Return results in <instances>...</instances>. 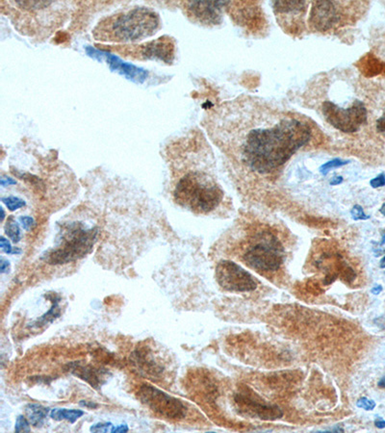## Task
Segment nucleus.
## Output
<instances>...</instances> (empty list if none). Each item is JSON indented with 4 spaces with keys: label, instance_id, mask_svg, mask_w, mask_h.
I'll return each instance as SVG.
<instances>
[{
    "label": "nucleus",
    "instance_id": "nucleus-1",
    "mask_svg": "<svg viewBox=\"0 0 385 433\" xmlns=\"http://www.w3.org/2000/svg\"><path fill=\"white\" fill-rule=\"evenodd\" d=\"M221 111L223 122L215 132L218 141L259 175L278 171L314 137L305 117L260 98L240 97L225 103Z\"/></svg>",
    "mask_w": 385,
    "mask_h": 433
},
{
    "label": "nucleus",
    "instance_id": "nucleus-2",
    "mask_svg": "<svg viewBox=\"0 0 385 433\" xmlns=\"http://www.w3.org/2000/svg\"><path fill=\"white\" fill-rule=\"evenodd\" d=\"M346 73L337 76L332 72L319 77L307 94L319 97L320 111L327 123L351 134L367 123L368 111L362 100L351 98V77H346Z\"/></svg>",
    "mask_w": 385,
    "mask_h": 433
},
{
    "label": "nucleus",
    "instance_id": "nucleus-3",
    "mask_svg": "<svg viewBox=\"0 0 385 433\" xmlns=\"http://www.w3.org/2000/svg\"><path fill=\"white\" fill-rule=\"evenodd\" d=\"M173 172L174 201L194 213L208 214L216 210L224 201L225 193L216 179L205 170L187 167Z\"/></svg>",
    "mask_w": 385,
    "mask_h": 433
},
{
    "label": "nucleus",
    "instance_id": "nucleus-4",
    "mask_svg": "<svg viewBox=\"0 0 385 433\" xmlns=\"http://www.w3.org/2000/svg\"><path fill=\"white\" fill-rule=\"evenodd\" d=\"M161 28L159 15L150 8L138 7L109 16L93 31L100 41L129 43L154 36Z\"/></svg>",
    "mask_w": 385,
    "mask_h": 433
},
{
    "label": "nucleus",
    "instance_id": "nucleus-5",
    "mask_svg": "<svg viewBox=\"0 0 385 433\" xmlns=\"http://www.w3.org/2000/svg\"><path fill=\"white\" fill-rule=\"evenodd\" d=\"M365 3L350 1L310 2L308 27L312 32L336 33L357 22Z\"/></svg>",
    "mask_w": 385,
    "mask_h": 433
},
{
    "label": "nucleus",
    "instance_id": "nucleus-6",
    "mask_svg": "<svg viewBox=\"0 0 385 433\" xmlns=\"http://www.w3.org/2000/svg\"><path fill=\"white\" fill-rule=\"evenodd\" d=\"M97 234V227L87 228L78 221L64 225L55 247L44 255L45 261L51 265H64L83 258L93 250Z\"/></svg>",
    "mask_w": 385,
    "mask_h": 433
},
{
    "label": "nucleus",
    "instance_id": "nucleus-7",
    "mask_svg": "<svg viewBox=\"0 0 385 433\" xmlns=\"http://www.w3.org/2000/svg\"><path fill=\"white\" fill-rule=\"evenodd\" d=\"M242 260L262 276L278 272L285 261V250L277 236L270 229L254 232L248 240Z\"/></svg>",
    "mask_w": 385,
    "mask_h": 433
},
{
    "label": "nucleus",
    "instance_id": "nucleus-8",
    "mask_svg": "<svg viewBox=\"0 0 385 433\" xmlns=\"http://www.w3.org/2000/svg\"><path fill=\"white\" fill-rule=\"evenodd\" d=\"M109 47L123 57L134 60H160L164 63L172 64L175 57V42L169 36L160 37L157 39L138 45Z\"/></svg>",
    "mask_w": 385,
    "mask_h": 433
},
{
    "label": "nucleus",
    "instance_id": "nucleus-9",
    "mask_svg": "<svg viewBox=\"0 0 385 433\" xmlns=\"http://www.w3.org/2000/svg\"><path fill=\"white\" fill-rule=\"evenodd\" d=\"M138 397L143 404L163 418L181 420L187 414V407L180 399L172 397L152 385H142L138 391Z\"/></svg>",
    "mask_w": 385,
    "mask_h": 433
},
{
    "label": "nucleus",
    "instance_id": "nucleus-10",
    "mask_svg": "<svg viewBox=\"0 0 385 433\" xmlns=\"http://www.w3.org/2000/svg\"><path fill=\"white\" fill-rule=\"evenodd\" d=\"M310 2L307 1H274L271 3L277 22L282 29L293 36L305 32V17Z\"/></svg>",
    "mask_w": 385,
    "mask_h": 433
},
{
    "label": "nucleus",
    "instance_id": "nucleus-11",
    "mask_svg": "<svg viewBox=\"0 0 385 433\" xmlns=\"http://www.w3.org/2000/svg\"><path fill=\"white\" fill-rule=\"evenodd\" d=\"M218 284L229 292H252L257 288V281L238 264L223 260L216 267Z\"/></svg>",
    "mask_w": 385,
    "mask_h": 433
},
{
    "label": "nucleus",
    "instance_id": "nucleus-12",
    "mask_svg": "<svg viewBox=\"0 0 385 433\" xmlns=\"http://www.w3.org/2000/svg\"><path fill=\"white\" fill-rule=\"evenodd\" d=\"M234 21L250 33H259L266 27L265 15L258 2H226Z\"/></svg>",
    "mask_w": 385,
    "mask_h": 433
},
{
    "label": "nucleus",
    "instance_id": "nucleus-13",
    "mask_svg": "<svg viewBox=\"0 0 385 433\" xmlns=\"http://www.w3.org/2000/svg\"><path fill=\"white\" fill-rule=\"evenodd\" d=\"M235 402L242 413L265 421H273L282 417V410L274 404H269L250 390L235 395Z\"/></svg>",
    "mask_w": 385,
    "mask_h": 433
},
{
    "label": "nucleus",
    "instance_id": "nucleus-14",
    "mask_svg": "<svg viewBox=\"0 0 385 433\" xmlns=\"http://www.w3.org/2000/svg\"><path fill=\"white\" fill-rule=\"evenodd\" d=\"M223 1H189L184 3L188 18L192 21L206 26H215L223 21Z\"/></svg>",
    "mask_w": 385,
    "mask_h": 433
},
{
    "label": "nucleus",
    "instance_id": "nucleus-15",
    "mask_svg": "<svg viewBox=\"0 0 385 433\" xmlns=\"http://www.w3.org/2000/svg\"><path fill=\"white\" fill-rule=\"evenodd\" d=\"M86 51L90 57L96 59L99 62L104 60L109 65L112 71L118 72L119 74L123 75L127 79L132 80L134 82L144 83L149 76V72L146 70L138 68L130 63H126L122 61L120 58H118L116 55H114L108 51L96 49L92 46H87Z\"/></svg>",
    "mask_w": 385,
    "mask_h": 433
},
{
    "label": "nucleus",
    "instance_id": "nucleus-16",
    "mask_svg": "<svg viewBox=\"0 0 385 433\" xmlns=\"http://www.w3.org/2000/svg\"><path fill=\"white\" fill-rule=\"evenodd\" d=\"M71 372L82 380L88 382L93 388L99 389L106 383L110 373L104 369H98L89 365L80 363H72L70 366Z\"/></svg>",
    "mask_w": 385,
    "mask_h": 433
},
{
    "label": "nucleus",
    "instance_id": "nucleus-17",
    "mask_svg": "<svg viewBox=\"0 0 385 433\" xmlns=\"http://www.w3.org/2000/svg\"><path fill=\"white\" fill-rule=\"evenodd\" d=\"M132 359L139 373L151 379H157L164 371L163 366L156 362L150 350H136L132 354Z\"/></svg>",
    "mask_w": 385,
    "mask_h": 433
},
{
    "label": "nucleus",
    "instance_id": "nucleus-18",
    "mask_svg": "<svg viewBox=\"0 0 385 433\" xmlns=\"http://www.w3.org/2000/svg\"><path fill=\"white\" fill-rule=\"evenodd\" d=\"M24 411L30 424L35 428H40L49 413V408L38 403H29L25 406Z\"/></svg>",
    "mask_w": 385,
    "mask_h": 433
},
{
    "label": "nucleus",
    "instance_id": "nucleus-19",
    "mask_svg": "<svg viewBox=\"0 0 385 433\" xmlns=\"http://www.w3.org/2000/svg\"><path fill=\"white\" fill-rule=\"evenodd\" d=\"M84 415V412L79 409H66V408H54L50 411V418L55 421H69L71 424H75L79 418Z\"/></svg>",
    "mask_w": 385,
    "mask_h": 433
},
{
    "label": "nucleus",
    "instance_id": "nucleus-20",
    "mask_svg": "<svg viewBox=\"0 0 385 433\" xmlns=\"http://www.w3.org/2000/svg\"><path fill=\"white\" fill-rule=\"evenodd\" d=\"M59 316H60V308L58 307V301L56 300L55 303L53 304L52 308L47 313H45L43 316H41L38 320H37V322L34 325L36 327L43 326L48 323H52Z\"/></svg>",
    "mask_w": 385,
    "mask_h": 433
},
{
    "label": "nucleus",
    "instance_id": "nucleus-21",
    "mask_svg": "<svg viewBox=\"0 0 385 433\" xmlns=\"http://www.w3.org/2000/svg\"><path fill=\"white\" fill-rule=\"evenodd\" d=\"M5 233L7 234V236L14 242V243H18L19 242L20 238H21V233H20V229L19 226L18 224V222L15 221V219L13 217H11L6 225H5Z\"/></svg>",
    "mask_w": 385,
    "mask_h": 433
},
{
    "label": "nucleus",
    "instance_id": "nucleus-22",
    "mask_svg": "<svg viewBox=\"0 0 385 433\" xmlns=\"http://www.w3.org/2000/svg\"><path fill=\"white\" fill-rule=\"evenodd\" d=\"M30 422L27 419V417L19 415L17 418L16 421V426H15V432L18 433H30L31 428H30Z\"/></svg>",
    "mask_w": 385,
    "mask_h": 433
},
{
    "label": "nucleus",
    "instance_id": "nucleus-23",
    "mask_svg": "<svg viewBox=\"0 0 385 433\" xmlns=\"http://www.w3.org/2000/svg\"><path fill=\"white\" fill-rule=\"evenodd\" d=\"M2 201L10 211L18 210L25 205V202L22 199L16 197H9L6 198H2Z\"/></svg>",
    "mask_w": 385,
    "mask_h": 433
},
{
    "label": "nucleus",
    "instance_id": "nucleus-24",
    "mask_svg": "<svg viewBox=\"0 0 385 433\" xmlns=\"http://www.w3.org/2000/svg\"><path fill=\"white\" fill-rule=\"evenodd\" d=\"M346 163H347L346 161H343V160H340V159H334V160L329 161V162L326 163L325 165H323L321 167L320 171H321V173L323 175H327L330 170L335 169V168H339L341 166H344V165H346Z\"/></svg>",
    "mask_w": 385,
    "mask_h": 433
},
{
    "label": "nucleus",
    "instance_id": "nucleus-25",
    "mask_svg": "<svg viewBox=\"0 0 385 433\" xmlns=\"http://www.w3.org/2000/svg\"><path fill=\"white\" fill-rule=\"evenodd\" d=\"M113 428L112 423H97L90 428L92 433H108Z\"/></svg>",
    "mask_w": 385,
    "mask_h": 433
},
{
    "label": "nucleus",
    "instance_id": "nucleus-26",
    "mask_svg": "<svg viewBox=\"0 0 385 433\" xmlns=\"http://www.w3.org/2000/svg\"><path fill=\"white\" fill-rule=\"evenodd\" d=\"M356 405L359 408L365 409L367 411H371V410H373L376 407V402L374 400H372V399L367 398V397H361V398H359L357 400Z\"/></svg>",
    "mask_w": 385,
    "mask_h": 433
},
{
    "label": "nucleus",
    "instance_id": "nucleus-27",
    "mask_svg": "<svg viewBox=\"0 0 385 433\" xmlns=\"http://www.w3.org/2000/svg\"><path fill=\"white\" fill-rule=\"evenodd\" d=\"M0 243H1L0 246H1L2 251L4 253H7V254H19V253H21V251L19 249H18V248L13 249L11 244H10V242L7 239H5L4 237H1Z\"/></svg>",
    "mask_w": 385,
    "mask_h": 433
},
{
    "label": "nucleus",
    "instance_id": "nucleus-28",
    "mask_svg": "<svg viewBox=\"0 0 385 433\" xmlns=\"http://www.w3.org/2000/svg\"><path fill=\"white\" fill-rule=\"evenodd\" d=\"M351 216H352V218H353V219H356V220H358V219H368V218L370 217V216H367V215L364 213L362 207L359 206V205H355V206L352 208V210H351Z\"/></svg>",
    "mask_w": 385,
    "mask_h": 433
},
{
    "label": "nucleus",
    "instance_id": "nucleus-29",
    "mask_svg": "<svg viewBox=\"0 0 385 433\" xmlns=\"http://www.w3.org/2000/svg\"><path fill=\"white\" fill-rule=\"evenodd\" d=\"M371 186L373 188H380V187H384L385 186V174H381L380 176H378L376 178L372 179L370 182Z\"/></svg>",
    "mask_w": 385,
    "mask_h": 433
},
{
    "label": "nucleus",
    "instance_id": "nucleus-30",
    "mask_svg": "<svg viewBox=\"0 0 385 433\" xmlns=\"http://www.w3.org/2000/svg\"><path fill=\"white\" fill-rule=\"evenodd\" d=\"M377 130L379 133L385 136V109L383 115L377 120Z\"/></svg>",
    "mask_w": 385,
    "mask_h": 433
},
{
    "label": "nucleus",
    "instance_id": "nucleus-31",
    "mask_svg": "<svg viewBox=\"0 0 385 433\" xmlns=\"http://www.w3.org/2000/svg\"><path fill=\"white\" fill-rule=\"evenodd\" d=\"M20 221L22 223V226L24 229L29 230L31 228V226L34 224V219L31 216H21L20 217Z\"/></svg>",
    "mask_w": 385,
    "mask_h": 433
},
{
    "label": "nucleus",
    "instance_id": "nucleus-32",
    "mask_svg": "<svg viewBox=\"0 0 385 433\" xmlns=\"http://www.w3.org/2000/svg\"><path fill=\"white\" fill-rule=\"evenodd\" d=\"M128 431H129L128 426H127L126 424H121V425H119V426H117V427H113V428L111 429V432H110V433H128Z\"/></svg>",
    "mask_w": 385,
    "mask_h": 433
},
{
    "label": "nucleus",
    "instance_id": "nucleus-33",
    "mask_svg": "<svg viewBox=\"0 0 385 433\" xmlns=\"http://www.w3.org/2000/svg\"><path fill=\"white\" fill-rule=\"evenodd\" d=\"M79 405L82 407H86L89 409H96L97 408V403L94 402V401H88V400H80L79 401Z\"/></svg>",
    "mask_w": 385,
    "mask_h": 433
},
{
    "label": "nucleus",
    "instance_id": "nucleus-34",
    "mask_svg": "<svg viewBox=\"0 0 385 433\" xmlns=\"http://www.w3.org/2000/svg\"><path fill=\"white\" fill-rule=\"evenodd\" d=\"M9 267H10V263L9 261H6L5 259H1V273L5 274L9 272Z\"/></svg>",
    "mask_w": 385,
    "mask_h": 433
},
{
    "label": "nucleus",
    "instance_id": "nucleus-35",
    "mask_svg": "<svg viewBox=\"0 0 385 433\" xmlns=\"http://www.w3.org/2000/svg\"><path fill=\"white\" fill-rule=\"evenodd\" d=\"M17 182L16 180H14L13 178H10V177H2L1 178V186H9V185H14V184H16Z\"/></svg>",
    "mask_w": 385,
    "mask_h": 433
},
{
    "label": "nucleus",
    "instance_id": "nucleus-36",
    "mask_svg": "<svg viewBox=\"0 0 385 433\" xmlns=\"http://www.w3.org/2000/svg\"><path fill=\"white\" fill-rule=\"evenodd\" d=\"M375 425H376V427H377L378 429H385V420H382V419L377 420V421L375 422Z\"/></svg>",
    "mask_w": 385,
    "mask_h": 433
},
{
    "label": "nucleus",
    "instance_id": "nucleus-37",
    "mask_svg": "<svg viewBox=\"0 0 385 433\" xmlns=\"http://www.w3.org/2000/svg\"><path fill=\"white\" fill-rule=\"evenodd\" d=\"M375 323L379 325V326H381V327H383V328H385V318H379V319H377V320L375 321Z\"/></svg>",
    "mask_w": 385,
    "mask_h": 433
},
{
    "label": "nucleus",
    "instance_id": "nucleus-38",
    "mask_svg": "<svg viewBox=\"0 0 385 433\" xmlns=\"http://www.w3.org/2000/svg\"><path fill=\"white\" fill-rule=\"evenodd\" d=\"M382 291H383V287L381 285H377V286H375L374 288L372 289V293L374 295H379Z\"/></svg>",
    "mask_w": 385,
    "mask_h": 433
},
{
    "label": "nucleus",
    "instance_id": "nucleus-39",
    "mask_svg": "<svg viewBox=\"0 0 385 433\" xmlns=\"http://www.w3.org/2000/svg\"><path fill=\"white\" fill-rule=\"evenodd\" d=\"M342 182V177H335V178H333L331 182H330V184L331 185H337V184H340Z\"/></svg>",
    "mask_w": 385,
    "mask_h": 433
},
{
    "label": "nucleus",
    "instance_id": "nucleus-40",
    "mask_svg": "<svg viewBox=\"0 0 385 433\" xmlns=\"http://www.w3.org/2000/svg\"><path fill=\"white\" fill-rule=\"evenodd\" d=\"M378 385H379V387H381V388H385V375L379 381V383H378Z\"/></svg>",
    "mask_w": 385,
    "mask_h": 433
},
{
    "label": "nucleus",
    "instance_id": "nucleus-41",
    "mask_svg": "<svg viewBox=\"0 0 385 433\" xmlns=\"http://www.w3.org/2000/svg\"><path fill=\"white\" fill-rule=\"evenodd\" d=\"M380 267L382 268V269H385V256L381 260V264H380Z\"/></svg>",
    "mask_w": 385,
    "mask_h": 433
},
{
    "label": "nucleus",
    "instance_id": "nucleus-42",
    "mask_svg": "<svg viewBox=\"0 0 385 433\" xmlns=\"http://www.w3.org/2000/svg\"><path fill=\"white\" fill-rule=\"evenodd\" d=\"M380 212H381V213H382V214H383L384 216H385V204H384V205H383V206H382V207H381V209H380Z\"/></svg>",
    "mask_w": 385,
    "mask_h": 433
},
{
    "label": "nucleus",
    "instance_id": "nucleus-43",
    "mask_svg": "<svg viewBox=\"0 0 385 433\" xmlns=\"http://www.w3.org/2000/svg\"><path fill=\"white\" fill-rule=\"evenodd\" d=\"M385 234L384 235V237H383V241H382V243H381V245L383 246V245H385Z\"/></svg>",
    "mask_w": 385,
    "mask_h": 433
}]
</instances>
